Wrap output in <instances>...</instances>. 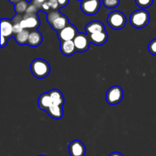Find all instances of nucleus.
Segmentation results:
<instances>
[{
  "instance_id": "f257e3e1",
  "label": "nucleus",
  "mask_w": 156,
  "mask_h": 156,
  "mask_svg": "<svg viewBox=\"0 0 156 156\" xmlns=\"http://www.w3.org/2000/svg\"><path fill=\"white\" fill-rule=\"evenodd\" d=\"M47 21L52 28L57 32L69 24L68 18L61 13L59 10H51L47 13Z\"/></svg>"
},
{
  "instance_id": "f03ea898",
  "label": "nucleus",
  "mask_w": 156,
  "mask_h": 156,
  "mask_svg": "<svg viewBox=\"0 0 156 156\" xmlns=\"http://www.w3.org/2000/svg\"><path fill=\"white\" fill-rule=\"evenodd\" d=\"M30 70L37 79H44L50 73V64L43 59H35L30 63Z\"/></svg>"
},
{
  "instance_id": "7ed1b4c3",
  "label": "nucleus",
  "mask_w": 156,
  "mask_h": 156,
  "mask_svg": "<svg viewBox=\"0 0 156 156\" xmlns=\"http://www.w3.org/2000/svg\"><path fill=\"white\" fill-rule=\"evenodd\" d=\"M150 16L146 9H139L131 14L129 21L133 27L136 28H143L149 22Z\"/></svg>"
},
{
  "instance_id": "20e7f679",
  "label": "nucleus",
  "mask_w": 156,
  "mask_h": 156,
  "mask_svg": "<svg viewBox=\"0 0 156 156\" xmlns=\"http://www.w3.org/2000/svg\"><path fill=\"white\" fill-rule=\"evenodd\" d=\"M107 22L111 28L120 30L126 25V18L123 12L120 11H114L108 15Z\"/></svg>"
},
{
  "instance_id": "39448f33",
  "label": "nucleus",
  "mask_w": 156,
  "mask_h": 156,
  "mask_svg": "<svg viewBox=\"0 0 156 156\" xmlns=\"http://www.w3.org/2000/svg\"><path fill=\"white\" fill-rule=\"evenodd\" d=\"M123 98V91L121 87L115 85L108 90L106 101L109 105H115L120 103Z\"/></svg>"
},
{
  "instance_id": "423d86ee",
  "label": "nucleus",
  "mask_w": 156,
  "mask_h": 156,
  "mask_svg": "<svg viewBox=\"0 0 156 156\" xmlns=\"http://www.w3.org/2000/svg\"><path fill=\"white\" fill-rule=\"evenodd\" d=\"M41 21L37 15L35 14H24L21 24L23 29L26 30H37L39 27Z\"/></svg>"
},
{
  "instance_id": "0eeeda50",
  "label": "nucleus",
  "mask_w": 156,
  "mask_h": 156,
  "mask_svg": "<svg viewBox=\"0 0 156 156\" xmlns=\"http://www.w3.org/2000/svg\"><path fill=\"white\" fill-rule=\"evenodd\" d=\"M101 0H82L81 9L87 15H94L99 11Z\"/></svg>"
},
{
  "instance_id": "6e6552de",
  "label": "nucleus",
  "mask_w": 156,
  "mask_h": 156,
  "mask_svg": "<svg viewBox=\"0 0 156 156\" xmlns=\"http://www.w3.org/2000/svg\"><path fill=\"white\" fill-rule=\"evenodd\" d=\"M75 47H76V51L85 52L89 48L90 38L88 34L84 33H78L76 37L73 40Z\"/></svg>"
},
{
  "instance_id": "1a4fd4ad",
  "label": "nucleus",
  "mask_w": 156,
  "mask_h": 156,
  "mask_svg": "<svg viewBox=\"0 0 156 156\" xmlns=\"http://www.w3.org/2000/svg\"><path fill=\"white\" fill-rule=\"evenodd\" d=\"M77 28L72 24H69V25H67L66 27H64L62 30L57 32L58 38H59V40L60 41V42L68 41H73L74 38L76 37V35H77Z\"/></svg>"
},
{
  "instance_id": "9d476101",
  "label": "nucleus",
  "mask_w": 156,
  "mask_h": 156,
  "mask_svg": "<svg viewBox=\"0 0 156 156\" xmlns=\"http://www.w3.org/2000/svg\"><path fill=\"white\" fill-rule=\"evenodd\" d=\"M69 151L71 156H85L86 149L79 140H73L69 145Z\"/></svg>"
},
{
  "instance_id": "9b49d317",
  "label": "nucleus",
  "mask_w": 156,
  "mask_h": 156,
  "mask_svg": "<svg viewBox=\"0 0 156 156\" xmlns=\"http://www.w3.org/2000/svg\"><path fill=\"white\" fill-rule=\"evenodd\" d=\"M13 34V22L12 20L7 18L1 19V36L9 38L12 36Z\"/></svg>"
},
{
  "instance_id": "f8f14e48",
  "label": "nucleus",
  "mask_w": 156,
  "mask_h": 156,
  "mask_svg": "<svg viewBox=\"0 0 156 156\" xmlns=\"http://www.w3.org/2000/svg\"><path fill=\"white\" fill-rule=\"evenodd\" d=\"M88 36H89L90 41H91V44L97 46L103 45V44H105L107 42L108 39V34L106 30L91 34H89Z\"/></svg>"
},
{
  "instance_id": "ddd939ff",
  "label": "nucleus",
  "mask_w": 156,
  "mask_h": 156,
  "mask_svg": "<svg viewBox=\"0 0 156 156\" xmlns=\"http://www.w3.org/2000/svg\"><path fill=\"white\" fill-rule=\"evenodd\" d=\"M52 105H53V102H52L50 93L45 92L41 94V96L39 97V100H38V106H39L40 109L42 111H47Z\"/></svg>"
},
{
  "instance_id": "4468645a",
  "label": "nucleus",
  "mask_w": 156,
  "mask_h": 156,
  "mask_svg": "<svg viewBox=\"0 0 156 156\" xmlns=\"http://www.w3.org/2000/svg\"><path fill=\"white\" fill-rule=\"evenodd\" d=\"M61 52L62 54L66 56H70L74 54L76 52V47L73 41H68L60 42V46H59Z\"/></svg>"
},
{
  "instance_id": "2eb2a0df",
  "label": "nucleus",
  "mask_w": 156,
  "mask_h": 156,
  "mask_svg": "<svg viewBox=\"0 0 156 156\" xmlns=\"http://www.w3.org/2000/svg\"><path fill=\"white\" fill-rule=\"evenodd\" d=\"M42 41L43 36L39 30H30V34H29L28 41H27V44H28L29 46L33 47H38V46L41 44Z\"/></svg>"
},
{
  "instance_id": "dca6fc26",
  "label": "nucleus",
  "mask_w": 156,
  "mask_h": 156,
  "mask_svg": "<svg viewBox=\"0 0 156 156\" xmlns=\"http://www.w3.org/2000/svg\"><path fill=\"white\" fill-rule=\"evenodd\" d=\"M103 30H105V25L103 23L99 21H93L89 22L85 27V31L88 35Z\"/></svg>"
},
{
  "instance_id": "f3484780",
  "label": "nucleus",
  "mask_w": 156,
  "mask_h": 156,
  "mask_svg": "<svg viewBox=\"0 0 156 156\" xmlns=\"http://www.w3.org/2000/svg\"><path fill=\"white\" fill-rule=\"evenodd\" d=\"M49 93H50V95L51 97L53 105L62 107L64 101H65L62 93L58 89H53Z\"/></svg>"
},
{
  "instance_id": "a211bd4d",
  "label": "nucleus",
  "mask_w": 156,
  "mask_h": 156,
  "mask_svg": "<svg viewBox=\"0 0 156 156\" xmlns=\"http://www.w3.org/2000/svg\"><path fill=\"white\" fill-rule=\"evenodd\" d=\"M47 112L50 117H51L53 119H56V120L61 119L62 117V116H63L62 107L58 106V105H53L50 108H49V110Z\"/></svg>"
},
{
  "instance_id": "6ab92c4d",
  "label": "nucleus",
  "mask_w": 156,
  "mask_h": 156,
  "mask_svg": "<svg viewBox=\"0 0 156 156\" xmlns=\"http://www.w3.org/2000/svg\"><path fill=\"white\" fill-rule=\"evenodd\" d=\"M30 31V30L24 29V30H21L20 33L15 34V36H14V37H15L17 44H20V45H24V44H27V41H28Z\"/></svg>"
},
{
  "instance_id": "aec40b11",
  "label": "nucleus",
  "mask_w": 156,
  "mask_h": 156,
  "mask_svg": "<svg viewBox=\"0 0 156 156\" xmlns=\"http://www.w3.org/2000/svg\"><path fill=\"white\" fill-rule=\"evenodd\" d=\"M29 5H30V2H28L27 0H23V1L20 2L18 4L15 5V10L17 15H24L26 13V11H27Z\"/></svg>"
},
{
  "instance_id": "412c9836",
  "label": "nucleus",
  "mask_w": 156,
  "mask_h": 156,
  "mask_svg": "<svg viewBox=\"0 0 156 156\" xmlns=\"http://www.w3.org/2000/svg\"><path fill=\"white\" fill-rule=\"evenodd\" d=\"M104 6L107 9H114L120 4V0H101Z\"/></svg>"
},
{
  "instance_id": "4be33fe9",
  "label": "nucleus",
  "mask_w": 156,
  "mask_h": 156,
  "mask_svg": "<svg viewBox=\"0 0 156 156\" xmlns=\"http://www.w3.org/2000/svg\"><path fill=\"white\" fill-rule=\"evenodd\" d=\"M136 4L141 9H147L152 5L153 0H135Z\"/></svg>"
},
{
  "instance_id": "5701e85b",
  "label": "nucleus",
  "mask_w": 156,
  "mask_h": 156,
  "mask_svg": "<svg viewBox=\"0 0 156 156\" xmlns=\"http://www.w3.org/2000/svg\"><path fill=\"white\" fill-rule=\"evenodd\" d=\"M148 49H149V51L151 54L156 56V38L150 41Z\"/></svg>"
},
{
  "instance_id": "b1692460",
  "label": "nucleus",
  "mask_w": 156,
  "mask_h": 156,
  "mask_svg": "<svg viewBox=\"0 0 156 156\" xmlns=\"http://www.w3.org/2000/svg\"><path fill=\"white\" fill-rule=\"evenodd\" d=\"M39 9L36 7V6L34 5L33 4L30 2L28 8H27V11H26L25 14H35V15H37V12H39Z\"/></svg>"
},
{
  "instance_id": "393cba45",
  "label": "nucleus",
  "mask_w": 156,
  "mask_h": 156,
  "mask_svg": "<svg viewBox=\"0 0 156 156\" xmlns=\"http://www.w3.org/2000/svg\"><path fill=\"white\" fill-rule=\"evenodd\" d=\"M47 2V0H31L30 3L33 4L34 6H36L39 10H41L42 6L44 5V3Z\"/></svg>"
},
{
  "instance_id": "a878e982",
  "label": "nucleus",
  "mask_w": 156,
  "mask_h": 156,
  "mask_svg": "<svg viewBox=\"0 0 156 156\" xmlns=\"http://www.w3.org/2000/svg\"><path fill=\"white\" fill-rule=\"evenodd\" d=\"M47 2L49 3L52 10H59V9L58 0H47Z\"/></svg>"
},
{
  "instance_id": "bb28decb",
  "label": "nucleus",
  "mask_w": 156,
  "mask_h": 156,
  "mask_svg": "<svg viewBox=\"0 0 156 156\" xmlns=\"http://www.w3.org/2000/svg\"><path fill=\"white\" fill-rule=\"evenodd\" d=\"M69 2V0H58V3H59V9L60 8H63L66 6Z\"/></svg>"
},
{
  "instance_id": "cd10ccee",
  "label": "nucleus",
  "mask_w": 156,
  "mask_h": 156,
  "mask_svg": "<svg viewBox=\"0 0 156 156\" xmlns=\"http://www.w3.org/2000/svg\"><path fill=\"white\" fill-rule=\"evenodd\" d=\"M8 38L5 37L3 36H1V47L2 48H3V47H5V46L8 43Z\"/></svg>"
},
{
  "instance_id": "c85d7f7f",
  "label": "nucleus",
  "mask_w": 156,
  "mask_h": 156,
  "mask_svg": "<svg viewBox=\"0 0 156 156\" xmlns=\"http://www.w3.org/2000/svg\"><path fill=\"white\" fill-rule=\"evenodd\" d=\"M109 156H123V155H122L121 153H120V152H112V153H111Z\"/></svg>"
},
{
  "instance_id": "c756f323",
  "label": "nucleus",
  "mask_w": 156,
  "mask_h": 156,
  "mask_svg": "<svg viewBox=\"0 0 156 156\" xmlns=\"http://www.w3.org/2000/svg\"><path fill=\"white\" fill-rule=\"evenodd\" d=\"M9 1L10 2L12 3V4H14L15 5L18 4V2H20L23 1V0H9Z\"/></svg>"
},
{
  "instance_id": "7c9ffc66",
  "label": "nucleus",
  "mask_w": 156,
  "mask_h": 156,
  "mask_svg": "<svg viewBox=\"0 0 156 156\" xmlns=\"http://www.w3.org/2000/svg\"><path fill=\"white\" fill-rule=\"evenodd\" d=\"M38 156H45V155H38Z\"/></svg>"
}]
</instances>
